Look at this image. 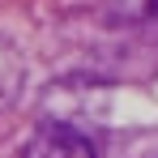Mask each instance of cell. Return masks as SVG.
Returning <instances> with one entry per match:
<instances>
[{
	"label": "cell",
	"instance_id": "obj_1",
	"mask_svg": "<svg viewBox=\"0 0 158 158\" xmlns=\"http://www.w3.org/2000/svg\"><path fill=\"white\" fill-rule=\"evenodd\" d=\"M22 158H98V145L73 120H39L26 137Z\"/></svg>",
	"mask_w": 158,
	"mask_h": 158
},
{
	"label": "cell",
	"instance_id": "obj_2",
	"mask_svg": "<svg viewBox=\"0 0 158 158\" xmlns=\"http://www.w3.org/2000/svg\"><path fill=\"white\" fill-rule=\"evenodd\" d=\"M22 85H26V60H22V52H17L13 39L0 34V111L17 103Z\"/></svg>",
	"mask_w": 158,
	"mask_h": 158
}]
</instances>
